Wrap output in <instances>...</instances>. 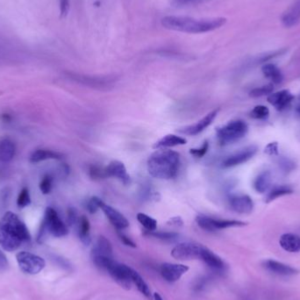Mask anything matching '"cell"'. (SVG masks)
<instances>
[{
	"mask_svg": "<svg viewBox=\"0 0 300 300\" xmlns=\"http://www.w3.org/2000/svg\"><path fill=\"white\" fill-rule=\"evenodd\" d=\"M279 244L284 250L289 253H298L300 252V236L291 233L284 234L279 239Z\"/></svg>",
	"mask_w": 300,
	"mask_h": 300,
	"instance_id": "18",
	"label": "cell"
},
{
	"mask_svg": "<svg viewBox=\"0 0 300 300\" xmlns=\"http://www.w3.org/2000/svg\"><path fill=\"white\" fill-rule=\"evenodd\" d=\"M296 111L300 115V100L298 104H297V107H296Z\"/></svg>",
	"mask_w": 300,
	"mask_h": 300,
	"instance_id": "48",
	"label": "cell"
},
{
	"mask_svg": "<svg viewBox=\"0 0 300 300\" xmlns=\"http://www.w3.org/2000/svg\"><path fill=\"white\" fill-rule=\"evenodd\" d=\"M294 95L289 90H283L271 93L268 97V102L274 106L278 111H284L293 101Z\"/></svg>",
	"mask_w": 300,
	"mask_h": 300,
	"instance_id": "17",
	"label": "cell"
},
{
	"mask_svg": "<svg viewBox=\"0 0 300 300\" xmlns=\"http://www.w3.org/2000/svg\"><path fill=\"white\" fill-rule=\"evenodd\" d=\"M200 259L204 261V263L210 267L211 269L214 270H219L221 271L225 269V263L223 262L222 259L220 257H218L216 254H214L213 251H211L209 248H205L203 246L201 253H200Z\"/></svg>",
	"mask_w": 300,
	"mask_h": 300,
	"instance_id": "19",
	"label": "cell"
},
{
	"mask_svg": "<svg viewBox=\"0 0 300 300\" xmlns=\"http://www.w3.org/2000/svg\"><path fill=\"white\" fill-rule=\"evenodd\" d=\"M47 232L54 237H63L68 234V229L65 223L59 217L57 212L51 207H48L45 212L41 233L39 238H41L44 233Z\"/></svg>",
	"mask_w": 300,
	"mask_h": 300,
	"instance_id": "5",
	"label": "cell"
},
{
	"mask_svg": "<svg viewBox=\"0 0 300 300\" xmlns=\"http://www.w3.org/2000/svg\"><path fill=\"white\" fill-rule=\"evenodd\" d=\"M262 72L264 77L272 81L274 84H281L284 80V76L282 74L281 71L272 63H267L265 65H263Z\"/></svg>",
	"mask_w": 300,
	"mask_h": 300,
	"instance_id": "27",
	"label": "cell"
},
{
	"mask_svg": "<svg viewBox=\"0 0 300 300\" xmlns=\"http://www.w3.org/2000/svg\"><path fill=\"white\" fill-rule=\"evenodd\" d=\"M179 154L168 149H159L148 160V171L158 179H172L178 172Z\"/></svg>",
	"mask_w": 300,
	"mask_h": 300,
	"instance_id": "3",
	"label": "cell"
},
{
	"mask_svg": "<svg viewBox=\"0 0 300 300\" xmlns=\"http://www.w3.org/2000/svg\"><path fill=\"white\" fill-rule=\"evenodd\" d=\"M78 235L82 242L85 245H89L91 242L90 235V225L88 218L81 216L78 220Z\"/></svg>",
	"mask_w": 300,
	"mask_h": 300,
	"instance_id": "25",
	"label": "cell"
},
{
	"mask_svg": "<svg viewBox=\"0 0 300 300\" xmlns=\"http://www.w3.org/2000/svg\"><path fill=\"white\" fill-rule=\"evenodd\" d=\"M15 144L12 140L4 139L0 141V161L9 163L15 155Z\"/></svg>",
	"mask_w": 300,
	"mask_h": 300,
	"instance_id": "24",
	"label": "cell"
},
{
	"mask_svg": "<svg viewBox=\"0 0 300 300\" xmlns=\"http://www.w3.org/2000/svg\"><path fill=\"white\" fill-rule=\"evenodd\" d=\"M106 177H114L120 180L125 186L129 184L131 182L130 176L127 173L124 164L120 161H112L105 168Z\"/></svg>",
	"mask_w": 300,
	"mask_h": 300,
	"instance_id": "16",
	"label": "cell"
},
{
	"mask_svg": "<svg viewBox=\"0 0 300 300\" xmlns=\"http://www.w3.org/2000/svg\"><path fill=\"white\" fill-rule=\"evenodd\" d=\"M102 200L98 197H93L87 204V210L89 211L90 214H95L97 211L100 209V205L102 204Z\"/></svg>",
	"mask_w": 300,
	"mask_h": 300,
	"instance_id": "36",
	"label": "cell"
},
{
	"mask_svg": "<svg viewBox=\"0 0 300 300\" xmlns=\"http://www.w3.org/2000/svg\"><path fill=\"white\" fill-rule=\"evenodd\" d=\"M100 209L104 212V214L107 217L111 225L117 230H122L129 226V222L127 218L114 208L102 202V204L100 205Z\"/></svg>",
	"mask_w": 300,
	"mask_h": 300,
	"instance_id": "15",
	"label": "cell"
},
{
	"mask_svg": "<svg viewBox=\"0 0 300 300\" xmlns=\"http://www.w3.org/2000/svg\"><path fill=\"white\" fill-rule=\"evenodd\" d=\"M154 298H155V300H164L161 298V296L158 293L154 294Z\"/></svg>",
	"mask_w": 300,
	"mask_h": 300,
	"instance_id": "47",
	"label": "cell"
},
{
	"mask_svg": "<svg viewBox=\"0 0 300 300\" xmlns=\"http://www.w3.org/2000/svg\"><path fill=\"white\" fill-rule=\"evenodd\" d=\"M271 183H272L271 173L269 170H264L255 178V190L258 193H265L270 188Z\"/></svg>",
	"mask_w": 300,
	"mask_h": 300,
	"instance_id": "23",
	"label": "cell"
},
{
	"mask_svg": "<svg viewBox=\"0 0 300 300\" xmlns=\"http://www.w3.org/2000/svg\"><path fill=\"white\" fill-rule=\"evenodd\" d=\"M68 220L70 225H74L75 223L78 222V218L74 209H70L68 210Z\"/></svg>",
	"mask_w": 300,
	"mask_h": 300,
	"instance_id": "45",
	"label": "cell"
},
{
	"mask_svg": "<svg viewBox=\"0 0 300 300\" xmlns=\"http://www.w3.org/2000/svg\"><path fill=\"white\" fill-rule=\"evenodd\" d=\"M293 192V190L291 186H275L273 187L272 189L269 191L268 195H267L265 202L269 203V202L275 200V198L282 197V196L289 195Z\"/></svg>",
	"mask_w": 300,
	"mask_h": 300,
	"instance_id": "29",
	"label": "cell"
},
{
	"mask_svg": "<svg viewBox=\"0 0 300 300\" xmlns=\"http://www.w3.org/2000/svg\"><path fill=\"white\" fill-rule=\"evenodd\" d=\"M130 267L127 266L125 264L115 262L113 259L109 262L105 270L108 271L112 279L114 280L118 285L126 290H130L132 287V279H131Z\"/></svg>",
	"mask_w": 300,
	"mask_h": 300,
	"instance_id": "8",
	"label": "cell"
},
{
	"mask_svg": "<svg viewBox=\"0 0 300 300\" xmlns=\"http://www.w3.org/2000/svg\"><path fill=\"white\" fill-rule=\"evenodd\" d=\"M131 279L133 284L136 285L137 289L139 290L141 293L143 294L145 297L148 298L151 297V291L149 289V285L144 281V279L142 278V275L139 273L136 272L135 270L131 269Z\"/></svg>",
	"mask_w": 300,
	"mask_h": 300,
	"instance_id": "28",
	"label": "cell"
},
{
	"mask_svg": "<svg viewBox=\"0 0 300 300\" xmlns=\"http://www.w3.org/2000/svg\"><path fill=\"white\" fill-rule=\"evenodd\" d=\"M30 240V233L18 215L12 212L4 214L0 219V247L4 250L13 252Z\"/></svg>",
	"mask_w": 300,
	"mask_h": 300,
	"instance_id": "1",
	"label": "cell"
},
{
	"mask_svg": "<svg viewBox=\"0 0 300 300\" xmlns=\"http://www.w3.org/2000/svg\"><path fill=\"white\" fill-rule=\"evenodd\" d=\"M19 269L28 275H37L46 266L43 258L27 251L19 252L16 256Z\"/></svg>",
	"mask_w": 300,
	"mask_h": 300,
	"instance_id": "6",
	"label": "cell"
},
{
	"mask_svg": "<svg viewBox=\"0 0 300 300\" xmlns=\"http://www.w3.org/2000/svg\"><path fill=\"white\" fill-rule=\"evenodd\" d=\"M258 148L257 146L251 145L246 147L244 149L235 152L231 155H229L223 161V168H233L238 166L241 164H245L249 161L251 158L254 157L257 153Z\"/></svg>",
	"mask_w": 300,
	"mask_h": 300,
	"instance_id": "10",
	"label": "cell"
},
{
	"mask_svg": "<svg viewBox=\"0 0 300 300\" xmlns=\"http://www.w3.org/2000/svg\"><path fill=\"white\" fill-rule=\"evenodd\" d=\"M147 235H149V236H152V237H155V238L160 239V240H163V241H170V240H174V239H176L178 235L176 234V233H164V232H155V231H153V232H149L148 231L147 232Z\"/></svg>",
	"mask_w": 300,
	"mask_h": 300,
	"instance_id": "34",
	"label": "cell"
},
{
	"mask_svg": "<svg viewBox=\"0 0 300 300\" xmlns=\"http://www.w3.org/2000/svg\"><path fill=\"white\" fill-rule=\"evenodd\" d=\"M53 187V178L50 175H46L40 181V190L43 194H49Z\"/></svg>",
	"mask_w": 300,
	"mask_h": 300,
	"instance_id": "35",
	"label": "cell"
},
{
	"mask_svg": "<svg viewBox=\"0 0 300 300\" xmlns=\"http://www.w3.org/2000/svg\"><path fill=\"white\" fill-rule=\"evenodd\" d=\"M91 257H106L112 258V247L109 240L99 236L91 251Z\"/></svg>",
	"mask_w": 300,
	"mask_h": 300,
	"instance_id": "21",
	"label": "cell"
},
{
	"mask_svg": "<svg viewBox=\"0 0 300 300\" xmlns=\"http://www.w3.org/2000/svg\"><path fill=\"white\" fill-rule=\"evenodd\" d=\"M90 175L94 179L106 177L105 169H100V168L97 167V166H91L90 168Z\"/></svg>",
	"mask_w": 300,
	"mask_h": 300,
	"instance_id": "39",
	"label": "cell"
},
{
	"mask_svg": "<svg viewBox=\"0 0 300 300\" xmlns=\"http://www.w3.org/2000/svg\"><path fill=\"white\" fill-rule=\"evenodd\" d=\"M248 126L245 121H233L217 129V138L221 146L238 142L248 133Z\"/></svg>",
	"mask_w": 300,
	"mask_h": 300,
	"instance_id": "4",
	"label": "cell"
},
{
	"mask_svg": "<svg viewBox=\"0 0 300 300\" xmlns=\"http://www.w3.org/2000/svg\"><path fill=\"white\" fill-rule=\"evenodd\" d=\"M9 268V262L7 256L0 249V272L6 271Z\"/></svg>",
	"mask_w": 300,
	"mask_h": 300,
	"instance_id": "41",
	"label": "cell"
},
{
	"mask_svg": "<svg viewBox=\"0 0 300 300\" xmlns=\"http://www.w3.org/2000/svg\"><path fill=\"white\" fill-rule=\"evenodd\" d=\"M229 205L233 211L238 214H250L254 209V202L246 194L231 196L229 198Z\"/></svg>",
	"mask_w": 300,
	"mask_h": 300,
	"instance_id": "14",
	"label": "cell"
},
{
	"mask_svg": "<svg viewBox=\"0 0 300 300\" xmlns=\"http://www.w3.org/2000/svg\"><path fill=\"white\" fill-rule=\"evenodd\" d=\"M300 21V0H296L293 5L284 13L282 22L286 28H292Z\"/></svg>",
	"mask_w": 300,
	"mask_h": 300,
	"instance_id": "20",
	"label": "cell"
},
{
	"mask_svg": "<svg viewBox=\"0 0 300 300\" xmlns=\"http://www.w3.org/2000/svg\"><path fill=\"white\" fill-rule=\"evenodd\" d=\"M264 152L269 155H279V144L278 143H269L264 149Z\"/></svg>",
	"mask_w": 300,
	"mask_h": 300,
	"instance_id": "40",
	"label": "cell"
},
{
	"mask_svg": "<svg viewBox=\"0 0 300 300\" xmlns=\"http://www.w3.org/2000/svg\"><path fill=\"white\" fill-rule=\"evenodd\" d=\"M30 203H31V198H30L29 192L27 188H23L17 199V204L19 207H26L29 205Z\"/></svg>",
	"mask_w": 300,
	"mask_h": 300,
	"instance_id": "33",
	"label": "cell"
},
{
	"mask_svg": "<svg viewBox=\"0 0 300 300\" xmlns=\"http://www.w3.org/2000/svg\"><path fill=\"white\" fill-rule=\"evenodd\" d=\"M137 220L141 223V225L144 226L149 232H153V231L156 230L157 221L154 218H152L147 214L140 213L137 214Z\"/></svg>",
	"mask_w": 300,
	"mask_h": 300,
	"instance_id": "30",
	"label": "cell"
},
{
	"mask_svg": "<svg viewBox=\"0 0 300 300\" xmlns=\"http://www.w3.org/2000/svg\"><path fill=\"white\" fill-rule=\"evenodd\" d=\"M274 90V86L272 84H266L262 87H258L256 88L254 90H251L249 93V96L252 98H259V97L265 96V95H269L272 93Z\"/></svg>",
	"mask_w": 300,
	"mask_h": 300,
	"instance_id": "32",
	"label": "cell"
},
{
	"mask_svg": "<svg viewBox=\"0 0 300 300\" xmlns=\"http://www.w3.org/2000/svg\"><path fill=\"white\" fill-rule=\"evenodd\" d=\"M279 167L281 168V170L284 172H291V170H293L295 167H296L294 161L285 157L281 158L279 160Z\"/></svg>",
	"mask_w": 300,
	"mask_h": 300,
	"instance_id": "37",
	"label": "cell"
},
{
	"mask_svg": "<svg viewBox=\"0 0 300 300\" xmlns=\"http://www.w3.org/2000/svg\"><path fill=\"white\" fill-rule=\"evenodd\" d=\"M188 270L189 267L176 263H163L160 268V272L163 279L169 283L178 281L182 278V275H184Z\"/></svg>",
	"mask_w": 300,
	"mask_h": 300,
	"instance_id": "11",
	"label": "cell"
},
{
	"mask_svg": "<svg viewBox=\"0 0 300 300\" xmlns=\"http://www.w3.org/2000/svg\"><path fill=\"white\" fill-rule=\"evenodd\" d=\"M186 143L187 141L183 137L177 136L175 134H167L159 140L157 143H155L153 148L157 149H167V148H172L176 146L184 145Z\"/></svg>",
	"mask_w": 300,
	"mask_h": 300,
	"instance_id": "22",
	"label": "cell"
},
{
	"mask_svg": "<svg viewBox=\"0 0 300 300\" xmlns=\"http://www.w3.org/2000/svg\"><path fill=\"white\" fill-rule=\"evenodd\" d=\"M168 224L169 225H172V226H182L183 225V220H182V219L180 217H175V218L170 219Z\"/></svg>",
	"mask_w": 300,
	"mask_h": 300,
	"instance_id": "46",
	"label": "cell"
},
{
	"mask_svg": "<svg viewBox=\"0 0 300 300\" xmlns=\"http://www.w3.org/2000/svg\"><path fill=\"white\" fill-rule=\"evenodd\" d=\"M202 248V245L183 242L176 245L171 251V256L176 260L189 261L200 259Z\"/></svg>",
	"mask_w": 300,
	"mask_h": 300,
	"instance_id": "9",
	"label": "cell"
},
{
	"mask_svg": "<svg viewBox=\"0 0 300 300\" xmlns=\"http://www.w3.org/2000/svg\"><path fill=\"white\" fill-rule=\"evenodd\" d=\"M70 10V0H60V13L62 17L67 16Z\"/></svg>",
	"mask_w": 300,
	"mask_h": 300,
	"instance_id": "43",
	"label": "cell"
},
{
	"mask_svg": "<svg viewBox=\"0 0 300 300\" xmlns=\"http://www.w3.org/2000/svg\"><path fill=\"white\" fill-rule=\"evenodd\" d=\"M208 149H209V143L207 142H204V144L201 146V148L192 149L190 150V153H191V155L195 156V157L201 158L207 153Z\"/></svg>",
	"mask_w": 300,
	"mask_h": 300,
	"instance_id": "38",
	"label": "cell"
},
{
	"mask_svg": "<svg viewBox=\"0 0 300 300\" xmlns=\"http://www.w3.org/2000/svg\"><path fill=\"white\" fill-rule=\"evenodd\" d=\"M62 155L57 152L48 150V149H38L34 151L30 156V161L37 164L40 161L51 160V159H61Z\"/></svg>",
	"mask_w": 300,
	"mask_h": 300,
	"instance_id": "26",
	"label": "cell"
},
{
	"mask_svg": "<svg viewBox=\"0 0 300 300\" xmlns=\"http://www.w3.org/2000/svg\"><path fill=\"white\" fill-rule=\"evenodd\" d=\"M204 0H173V5L176 7H184V6H191L195 4L200 3Z\"/></svg>",
	"mask_w": 300,
	"mask_h": 300,
	"instance_id": "42",
	"label": "cell"
},
{
	"mask_svg": "<svg viewBox=\"0 0 300 300\" xmlns=\"http://www.w3.org/2000/svg\"><path fill=\"white\" fill-rule=\"evenodd\" d=\"M219 111H220V109H216V110L211 111L195 124L181 128L179 133L186 134V135H190V136H194L198 133H202L204 129H206L214 122V120L216 119L217 115L219 113Z\"/></svg>",
	"mask_w": 300,
	"mask_h": 300,
	"instance_id": "12",
	"label": "cell"
},
{
	"mask_svg": "<svg viewBox=\"0 0 300 300\" xmlns=\"http://www.w3.org/2000/svg\"><path fill=\"white\" fill-rule=\"evenodd\" d=\"M226 23L225 18L213 19H196L184 16H166L161 24L164 28L187 34H203L214 31Z\"/></svg>",
	"mask_w": 300,
	"mask_h": 300,
	"instance_id": "2",
	"label": "cell"
},
{
	"mask_svg": "<svg viewBox=\"0 0 300 300\" xmlns=\"http://www.w3.org/2000/svg\"><path fill=\"white\" fill-rule=\"evenodd\" d=\"M262 264L267 271L272 273L274 275H280V276H293V275H297L299 272L298 269L294 267L290 266L279 261L272 260V259L263 261Z\"/></svg>",
	"mask_w": 300,
	"mask_h": 300,
	"instance_id": "13",
	"label": "cell"
},
{
	"mask_svg": "<svg viewBox=\"0 0 300 300\" xmlns=\"http://www.w3.org/2000/svg\"><path fill=\"white\" fill-rule=\"evenodd\" d=\"M118 235H119V237L121 239V242H123L126 246H128V247H131V248H136V244L130 238H128L127 236H126L124 234L118 232Z\"/></svg>",
	"mask_w": 300,
	"mask_h": 300,
	"instance_id": "44",
	"label": "cell"
},
{
	"mask_svg": "<svg viewBox=\"0 0 300 300\" xmlns=\"http://www.w3.org/2000/svg\"><path fill=\"white\" fill-rule=\"evenodd\" d=\"M196 222L199 227L204 231L214 232L220 229L229 228V227H241L247 226V223L235 220H217L205 215H198L196 218Z\"/></svg>",
	"mask_w": 300,
	"mask_h": 300,
	"instance_id": "7",
	"label": "cell"
},
{
	"mask_svg": "<svg viewBox=\"0 0 300 300\" xmlns=\"http://www.w3.org/2000/svg\"><path fill=\"white\" fill-rule=\"evenodd\" d=\"M269 115V108L264 105H257L250 112V117L256 120H266Z\"/></svg>",
	"mask_w": 300,
	"mask_h": 300,
	"instance_id": "31",
	"label": "cell"
}]
</instances>
